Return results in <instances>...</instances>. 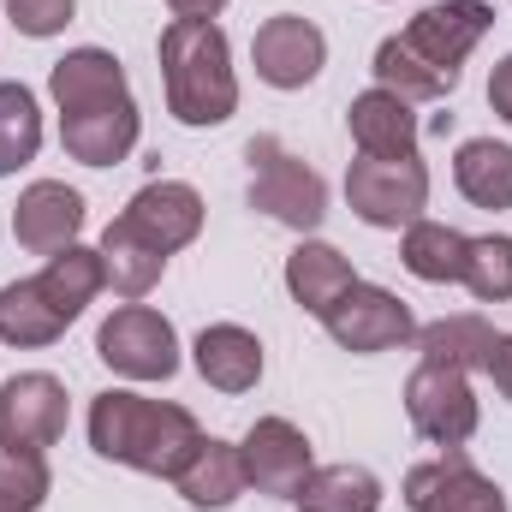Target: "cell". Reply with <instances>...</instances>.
Here are the masks:
<instances>
[{"label":"cell","mask_w":512,"mask_h":512,"mask_svg":"<svg viewBox=\"0 0 512 512\" xmlns=\"http://www.w3.org/2000/svg\"><path fill=\"white\" fill-rule=\"evenodd\" d=\"M239 459H245V483L256 495H274V501H292L304 489V477L316 471L310 465V435L292 417H256L251 435L239 441Z\"/></svg>","instance_id":"8fae6325"},{"label":"cell","mask_w":512,"mask_h":512,"mask_svg":"<svg viewBox=\"0 0 512 512\" xmlns=\"http://www.w3.org/2000/svg\"><path fill=\"white\" fill-rule=\"evenodd\" d=\"M36 280H42V292L54 298V310H60L66 322H78V316L96 304V292L108 286V268H102V251H90V245H66V251L48 256V268H42Z\"/></svg>","instance_id":"484cf974"},{"label":"cell","mask_w":512,"mask_h":512,"mask_svg":"<svg viewBox=\"0 0 512 512\" xmlns=\"http://www.w3.org/2000/svg\"><path fill=\"white\" fill-rule=\"evenodd\" d=\"M66 435V387L48 370H24L0 382V447L48 453Z\"/></svg>","instance_id":"30bf717a"},{"label":"cell","mask_w":512,"mask_h":512,"mask_svg":"<svg viewBox=\"0 0 512 512\" xmlns=\"http://www.w3.org/2000/svg\"><path fill=\"white\" fill-rule=\"evenodd\" d=\"M489 30H495V6H489V0H435V6H423V12L399 30V42H405L429 72H441L447 84H459V66L471 60V48H477Z\"/></svg>","instance_id":"ba28073f"},{"label":"cell","mask_w":512,"mask_h":512,"mask_svg":"<svg viewBox=\"0 0 512 512\" xmlns=\"http://www.w3.org/2000/svg\"><path fill=\"white\" fill-rule=\"evenodd\" d=\"M96 358L126 382H167L179 370V334H173V322L161 310L120 304L96 334Z\"/></svg>","instance_id":"8992f818"},{"label":"cell","mask_w":512,"mask_h":512,"mask_svg":"<svg viewBox=\"0 0 512 512\" xmlns=\"http://www.w3.org/2000/svg\"><path fill=\"white\" fill-rule=\"evenodd\" d=\"M251 60L268 90H304L328 66V36L298 12H280V18H262V30L251 36Z\"/></svg>","instance_id":"7c38bea8"},{"label":"cell","mask_w":512,"mask_h":512,"mask_svg":"<svg viewBox=\"0 0 512 512\" xmlns=\"http://www.w3.org/2000/svg\"><path fill=\"white\" fill-rule=\"evenodd\" d=\"M161 84H167V114L191 131L227 126L239 114V72L221 24H191L173 18L161 30Z\"/></svg>","instance_id":"3957f363"},{"label":"cell","mask_w":512,"mask_h":512,"mask_svg":"<svg viewBox=\"0 0 512 512\" xmlns=\"http://www.w3.org/2000/svg\"><path fill=\"white\" fill-rule=\"evenodd\" d=\"M322 328H328L334 346H346L358 358H376V352H393V346L417 340L411 304L399 292H387V286H364V280L352 292H340V304L322 316Z\"/></svg>","instance_id":"9c48e42d"},{"label":"cell","mask_w":512,"mask_h":512,"mask_svg":"<svg viewBox=\"0 0 512 512\" xmlns=\"http://www.w3.org/2000/svg\"><path fill=\"white\" fill-rule=\"evenodd\" d=\"M12 233H18L24 251H36V256L66 251V245H78V233H84V197H78L66 179H36V185H24V197H18V209H12Z\"/></svg>","instance_id":"9a60e30c"},{"label":"cell","mask_w":512,"mask_h":512,"mask_svg":"<svg viewBox=\"0 0 512 512\" xmlns=\"http://www.w3.org/2000/svg\"><path fill=\"white\" fill-rule=\"evenodd\" d=\"M405 417H411V429H417L429 447L459 453V447L477 435L483 405H477V393H471V376H459V370H447V364H417L411 382H405Z\"/></svg>","instance_id":"52a82bcc"},{"label":"cell","mask_w":512,"mask_h":512,"mask_svg":"<svg viewBox=\"0 0 512 512\" xmlns=\"http://www.w3.org/2000/svg\"><path fill=\"white\" fill-rule=\"evenodd\" d=\"M90 447L126 471L143 477H179L191 465V453L203 447V429L185 405L167 399H143L131 387H108L90 399Z\"/></svg>","instance_id":"7a4b0ae2"},{"label":"cell","mask_w":512,"mask_h":512,"mask_svg":"<svg viewBox=\"0 0 512 512\" xmlns=\"http://www.w3.org/2000/svg\"><path fill=\"white\" fill-rule=\"evenodd\" d=\"M251 209L292 233H316L328 221V185L316 167H304L280 137H251Z\"/></svg>","instance_id":"277c9868"},{"label":"cell","mask_w":512,"mask_h":512,"mask_svg":"<svg viewBox=\"0 0 512 512\" xmlns=\"http://www.w3.org/2000/svg\"><path fill=\"white\" fill-rule=\"evenodd\" d=\"M352 286H358V274H352L346 251H334V245H322V239H304L298 251L286 256V292H292L310 316H328V310L340 304V292H352Z\"/></svg>","instance_id":"ffe728a7"},{"label":"cell","mask_w":512,"mask_h":512,"mask_svg":"<svg viewBox=\"0 0 512 512\" xmlns=\"http://www.w3.org/2000/svg\"><path fill=\"white\" fill-rule=\"evenodd\" d=\"M489 108H495V114L512 126V54L495 66V72H489Z\"/></svg>","instance_id":"1f68e13d"},{"label":"cell","mask_w":512,"mask_h":512,"mask_svg":"<svg viewBox=\"0 0 512 512\" xmlns=\"http://www.w3.org/2000/svg\"><path fill=\"white\" fill-rule=\"evenodd\" d=\"M167 6H173V18H191V24H215L227 12V0H167Z\"/></svg>","instance_id":"d6a6232c"},{"label":"cell","mask_w":512,"mask_h":512,"mask_svg":"<svg viewBox=\"0 0 512 512\" xmlns=\"http://www.w3.org/2000/svg\"><path fill=\"white\" fill-rule=\"evenodd\" d=\"M405 507L411 512H507L501 483H489L465 453H441L405 471Z\"/></svg>","instance_id":"4fadbf2b"},{"label":"cell","mask_w":512,"mask_h":512,"mask_svg":"<svg viewBox=\"0 0 512 512\" xmlns=\"http://www.w3.org/2000/svg\"><path fill=\"white\" fill-rule=\"evenodd\" d=\"M42 149V108L30 84H0V179L30 167Z\"/></svg>","instance_id":"4316f807"},{"label":"cell","mask_w":512,"mask_h":512,"mask_svg":"<svg viewBox=\"0 0 512 512\" xmlns=\"http://www.w3.org/2000/svg\"><path fill=\"white\" fill-rule=\"evenodd\" d=\"M465 251L471 239L447 221H411L405 239H399V262L423 280V286H453L465 274Z\"/></svg>","instance_id":"d4e9b609"},{"label":"cell","mask_w":512,"mask_h":512,"mask_svg":"<svg viewBox=\"0 0 512 512\" xmlns=\"http://www.w3.org/2000/svg\"><path fill=\"white\" fill-rule=\"evenodd\" d=\"M102 268H108V286L126 298V304H143L155 286H161V274H167V256L155 251L137 227H131L126 215L120 221H108V233H102Z\"/></svg>","instance_id":"44dd1931"},{"label":"cell","mask_w":512,"mask_h":512,"mask_svg":"<svg viewBox=\"0 0 512 512\" xmlns=\"http://www.w3.org/2000/svg\"><path fill=\"white\" fill-rule=\"evenodd\" d=\"M370 72H376V84H382V90H393V96H399V102H411V108H417V102H441V96L453 90V84H447L441 72H429V66H423L399 36H387L382 48H376V66H370Z\"/></svg>","instance_id":"83f0119b"},{"label":"cell","mask_w":512,"mask_h":512,"mask_svg":"<svg viewBox=\"0 0 512 512\" xmlns=\"http://www.w3.org/2000/svg\"><path fill=\"white\" fill-rule=\"evenodd\" d=\"M173 489H179L191 507L221 512V507H233L251 483H245V459H239V447H233V441L203 435V447H197V453H191V465L173 477Z\"/></svg>","instance_id":"d6986e66"},{"label":"cell","mask_w":512,"mask_h":512,"mask_svg":"<svg viewBox=\"0 0 512 512\" xmlns=\"http://www.w3.org/2000/svg\"><path fill=\"white\" fill-rule=\"evenodd\" d=\"M203 197H197V185H185V179H155V185H143L137 197L126 203V221L155 245L161 256L185 251V245H197V233H203Z\"/></svg>","instance_id":"5bb4252c"},{"label":"cell","mask_w":512,"mask_h":512,"mask_svg":"<svg viewBox=\"0 0 512 512\" xmlns=\"http://www.w3.org/2000/svg\"><path fill=\"white\" fill-rule=\"evenodd\" d=\"M292 501L298 512H382V477L370 465H316Z\"/></svg>","instance_id":"cb8c5ba5"},{"label":"cell","mask_w":512,"mask_h":512,"mask_svg":"<svg viewBox=\"0 0 512 512\" xmlns=\"http://www.w3.org/2000/svg\"><path fill=\"white\" fill-rule=\"evenodd\" d=\"M453 185L471 209H489L501 215L512 209V143H495V137H471L459 143L453 155Z\"/></svg>","instance_id":"7402d4cb"},{"label":"cell","mask_w":512,"mask_h":512,"mask_svg":"<svg viewBox=\"0 0 512 512\" xmlns=\"http://www.w3.org/2000/svg\"><path fill=\"white\" fill-rule=\"evenodd\" d=\"M459 286H465L477 304H507L512 298V239L507 233H483V239H471Z\"/></svg>","instance_id":"f1b7e54d"},{"label":"cell","mask_w":512,"mask_h":512,"mask_svg":"<svg viewBox=\"0 0 512 512\" xmlns=\"http://www.w3.org/2000/svg\"><path fill=\"white\" fill-rule=\"evenodd\" d=\"M495 346H501V334H495V322H483V316H441V322L417 328L423 364H447V370H459V376H477V370L489 376Z\"/></svg>","instance_id":"ac0fdd59"},{"label":"cell","mask_w":512,"mask_h":512,"mask_svg":"<svg viewBox=\"0 0 512 512\" xmlns=\"http://www.w3.org/2000/svg\"><path fill=\"white\" fill-rule=\"evenodd\" d=\"M72 12H78V0H6V18L18 24V36H36V42L60 36L72 24Z\"/></svg>","instance_id":"4dcf8cb0"},{"label":"cell","mask_w":512,"mask_h":512,"mask_svg":"<svg viewBox=\"0 0 512 512\" xmlns=\"http://www.w3.org/2000/svg\"><path fill=\"white\" fill-rule=\"evenodd\" d=\"M346 126H352L358 155H370V161H405V155H417V114H411V102H399L382 84L364 90V96H352Z\"/></svg>","instance_id":"2e32d148"},{"label":"cell","mask_w":512,"mask_h":512,"mask_svg":"<svg viewBox=\"0 0 512 512\" xmlns=\"http://www.w3.org/2000/svg\"><path fill=\"white\" fill-rule=\"evenodd\" d=\"M191 358H197V376L215 393H251L262 382V340H256L251 328H239V322L203 328L197 346H191Z\"/></svg>","instance_id":"e0dca14e"},{"label":"cell","mask_w":512,"mask_h":512,"mask_svg":"<svg viewBox=\"0 0 512 512\" xmlns=\"http://www.w3.org/2000/svg\"><path fill=\"white\" fill-rule=\"evenodd\" d=\"M48 96L60 108V143L84 167H120L137 137L143 114L131 102L126 66L108 48H72L66 60L48 66Z\"/></svg>","instance_id":"6da1fadb"},{"label":"cell","mask_w":512,"mask_h":512,"mask_svg":"<svg viewBox=\"0 0 512 512\" xmlns=\"http://www.w3.org/2000/svg\"><path fill=\"white\" fill-rule=\"evenodd\" d=\"M72 322L54 310V298L42 292V280H12L0 286V340L30 352V346H54Z\"/></svg>","instance_id":"603a6c76"},{"label":"cell","mask_w":512,"mask_h":512,"mask_svg":"<svg viewBox=\"0 0 512 512\" xmlns=\"http://www.w3.org/2000/svg\"><path fill=\"white\" fill-rule=\"evenodd\" d=\"M489 376L501 387V399H512V334H501V346H495V364H489Z\"/></svg>","instance_id":"836d02e7"},{"label":"cell","mask_w":512,"mask_h":512,"mask_svg":"<svg viewBox=\"0 0 512 512\" xmlns=\"http://www.w3.org/2000/svg\"><path fill=\"white\" fill-rule=\"evenodd\" d=\"M346 203L364 227H382V233H399L411 221H423L429 209V167L417 155L405 161H352L346 167Z\"/></svg>","instance_id":"5b68a950"},{"label":"cell","mask_w":512,"mask_h":512,"mask_svg":"<svg viewBox=\"0 0 512 512\" xmlns=\"http://www.w3.org/2000/svg\"><path fill=\"white\" fill-rule=\"evenodd\" d=\"M48 489H54V477H48L42 453L0 447V512H36L48 501Z\"/></svg>","instance_id":"f546056e"}]
</instances>
